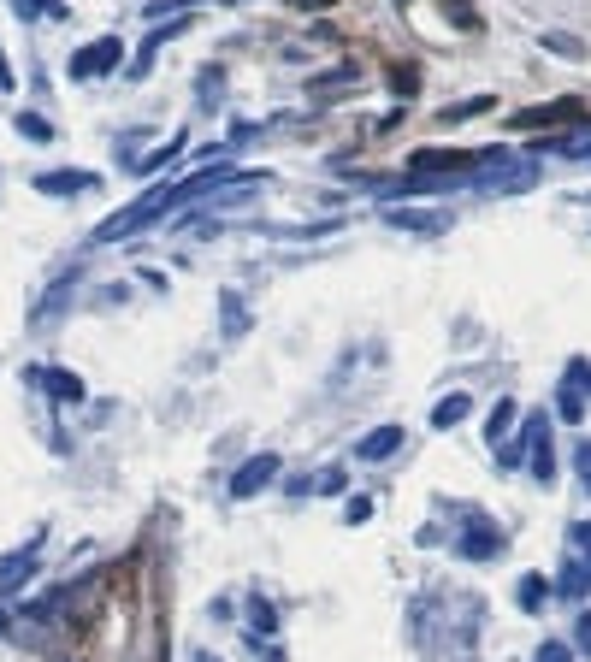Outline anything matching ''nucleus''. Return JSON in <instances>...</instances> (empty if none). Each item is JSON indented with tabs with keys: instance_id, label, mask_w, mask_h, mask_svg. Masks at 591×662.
Returning <instances> with one entry per match:
<instances>
[{
	"instance_id": "f257e3e1",
	"label": "nucleus",
	"mask_w": 591,
	"mask_h": 662,
	"mask_svg": "<svg viewBox=\"0 0 591 662\" xmlns=\"http://www.w3.org/2000/svg\"><path fill=\"white\" fill-rule=\"evenodd\" d=\"M125 60V42L119 36H101V42H89L83 54H71V77H101V71H113Z\"/></svg>"
},
{
	"instance_id": "f03ea898",
	"label": "nucleus",
	"mask_w": 591,
	"mask_h": 662,
	"mask_svg": "<svg viewBox=\"0 0 591 662\" xmlns=\"http://www.w3.org/2000/svg\"><path fill=\"white\" fill-rule=\"evenodd\" d=\"M272 473H278V456H255V462H243V473L231 479V497H255Z\"/></svg>"
},
{
	"instance_id": "7ed1b4c3",
	"label": "nucleus",
	"mask_w": 591,
	"mask_h": 662,
	"mask_svg": "<svg viewBox=\"0 0 591 662\" xmlns=\"http://www.w3.org/2000/svg\"><path fill=\"white\" fill-rule=\"evenodd\" d=\"M36 190H48V196H83V190H95V172H42Z\"/></svg>"
},
{
	"instance_id": "20e7f679",
	"label": "nucleus",
	"mask_w": 591,
	"mask_h": 662,
	"mask_svg": "<svg viewBox=\"0 0 591 662\" xmlns=\"http://www.w3.org/2000/svg\"><path fill=\"white\" fill-rule=\"evenodd\" d=\"M396 444H402V426H379L373 438H361V444H355V456H361V462H385Z\"/></svg>"
},
{
	"instance_id": "39448f33",
	"label": "nucleus",
	"mask_w": 591,
	"mask_h": 662,
	"mask_svg": "<svg viewBox=\"0 0 591 662\" xmlns=\"http://www.w3.org/2000/svg\"><path fill=\"white\" fill-rule=\"evenodd\" d=\"M467 408H473V402H467V397H444V402H438V408H432V426H444V432H450L456 420H467Z\"/></svg>"
},
{
	"instance_id": "423d86ee",
	"label": "nucleus",
	"mask_w": 591,
	"mask_h": 662,
	"mask_svg": "<svg viewBox=\"0 0 591 662\" xmlns=\"http://www.w3.org/2000/svg\"><path fill=\"white\" fill-rule=\"evenodd\" d=\"M497 544H503V532L479 527V532H467V538H461V556H491V550H497Z\"/></svg>"
},
{
	"instance_id": "0eeeda50",
	"label": "nucleus",
	"mask_w": 591,
	"mask_h": 662,
	"mask_svg": "<svg viewBox=\"0 0 591 662\" xmlns=\"http://www.w3.org/2000/svg\"><path fill=\"white\" fill-rule=\"evenodd\" d=\"M396 225H402V231H444L450 219H444V213H396Z\"/></svg>"
},
{
	"instance_id": "6e6552de",
	"label": "nucleus",
	"mask_w": 591,
	"mask_h": 662,
	"mask_svg": "<svg viewBox=\"0 0 591 662\" xmlns=\"http://www.w3.org/2000/svg\"><path fill=\"white\" fill-rule=\"evenodd\" d=\"M36 379H42V385H48V391H54V397H83V385H77V379H71V373H36Z\"/></svg>"
},
{
	"instance_id": "1a4fd4ad",
	"label": "nucleus",
	"mask_w": 591,
	"mask_h": 662,
	"mask_svg": "<svg viewBox=\"0 0 591 662\" xmlns=\"http://www.w3.org/2000/svg\"><path fill=\"white\" fill-rule=\"evenodd\" d=\"M18 136H30V142H48V136H54V125H48L42 113H18Z\"/></svg>"
},
{
	"instance_id": "9d476101",
	"label": "nucleus",
	"mask_w": 591,
	"mask_h": 662,
	"mask_svg": "<svg viewBox=\"0 0 591 662\" xmlns=\"http://www.w3.org/2000/svg\"><path fill=\"white\" fill-rule=\"evenodd\" d=\"M12 12H18V18H42V12H54V18H60L66 6H54V0H12Z\"/></svg>"
},
{
	"instance_id": "9b49d317",
	"label": "nucleus",
	"mask_w": 591,
	"mask_h": 662,
	"mask_svg": "<svg viewBox=\"0 0 591 662\" xmlns=\"http://www.w3.org/2000/svg\"><path fill=\"white\" fill-rule=\"evenodd\" d=\"M491 101L479 95V101H461V107H444V125H461V119H473V113H485Z\"/></svg>"
},
{
	"instance_id": "f8f14e48",
	"label": "nucleus",
	"mask_w": 591,
	"mask_h": 662,
	"mask_svg": "<svg viewBox=\"0 0 591 662\" xmlns=\"http://www.w3.org/2000/svg\"><path fill=\"white\" fill-rule=\"evenodd\" d=\"M544 48H556V54H562V60H580V54H586V48H580V42H574V36H544Z\"/></svg>"
},
{
	"instance_id": "ddd939ff",
	"label": "nucleus",
	"mask_w": 591,
	"mask_h": 662,
	"mask_svg": "<svg viewBox=\"0 0 591 662\" xmlns=\"http://www.w3.org/2000/svg\"><path fill=\"white\" fill-rule=\"evenodd\" d=\"M509 420H515V402H497V414H491V426H485V432H491V438H503V432H509Z\"/></svg>"
},
{
	"instance_id": "4468645a",
	"label": "nucleus",
	"mask_w": 591,
	"mask_h": 662,
	"mask_svg": "<svg viewBox=\"0 0 591 662\" xmlns=\"http://www.w3.org/2000/svg\"><path fill=\"white\" fill-rule=\"evenodd\" d=\"M550 444H538V450H532V479H550Z\"/></svg>"
},
{
	"instance_id": "2eb2a0df",
	"label": "nucleus",
	"mask_w": 591,
	"mask_h": 662,
	"mask_svg": "<svg viewBox=\"0 0 591 662\" xmlns=\"http://www.w3.org/2000/svg\"><path fill=\"white\" fill-rule=\"evenodd\" d=\"M538 597H544V580H521V603L526 609H538Z\"/></svg>"
},
{
	"instance_id": "dca6fc26",
	"label": "nucleus",
	"mask_w": 591,
	"mask_h": 662,
	"mask_svg": "<svg viewBox=\"0 0 591 662\" xmlns=\"http://www.w3.org/2000/svg\"><path fill=\"white\" fill-rule=\"evenodd\" d=\"M538 662H574V651H568V645H544V651H538Z\"/></svg>"
},
{
	"instance_id": "f3484780",
	"label": "nucleus",
	"mask_w": 591,
	"mask_h": 662,
	"mask_svg": "<svg viewBox=\"0 0 591 662\" xmlns=\"http://www.w3.org/2000/svg\"><path fill=\"white\" fill-rule=\"evenodd\" d=\"M580 651H591V615H580Z\"/></svg>"
},
{
	"instance_id": "a211bd4d",
	"label": "nucleus",
	"mask_w": 591,
	"mask_h": 662,
	"mask_svg": "<svg viewBox=\"0 0 591 662\" xmlns=\"http://www.w3.org/2000/svg\"><path fill=\"white\" fill-rule=\"evenodd\" d=\"M580 467H586V485H591V444L580 450Z\"/></svg>"
},
{
	"instance_id": "6ab92c4d",
	"label": "nucleus",
	"mask_w": 591,
	"mask_h": 662,
	"mask_svg": "<svg viewBox=\"0 0 591 662\" xmlns=\"http://www.w3.org/2000/svg\"><path fill=\"white\" fill-rule=\"evenodd\" d=\"M0 89H12V71H6V60H0Z\"/></svg>"
}]
</instances>
